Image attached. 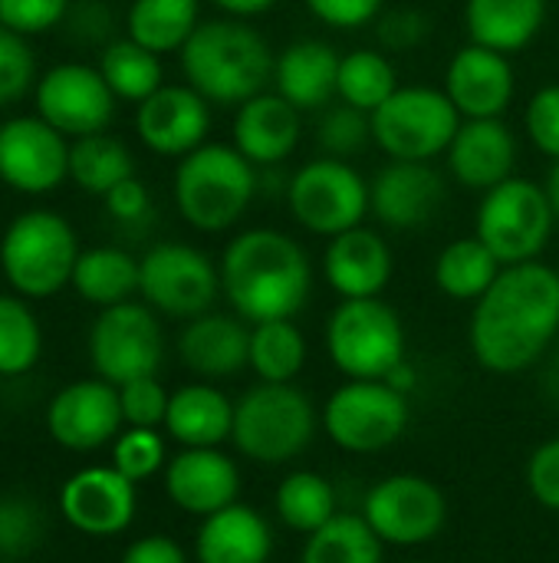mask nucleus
Segmentation results:
<instances>
[{
    "instance_id": "nucleus-1",
    "label": "nucleus",
    "mask_w": 559,
    "mask_h": 563,
    "mask_svg": "<svg viewBox=\"0 0 559 563\" xmlns=\"http://www.w3.org/2000/svg\"><path fill=\"white\" fill-rule=\"evenodd\" d=\"M559 333V271L544 261L511 264L474 303L468 343L497 376L530 369Z\"/></svg>"
},
{
    "instance_id": "nucleus-2",
    "label": "nucleus",
    "mask_w": 559,
    "mask_h": 563,
    "mask_svg": "<svg viewBox=\"0 0 559 563\" xmlns=\"http://www.w3.org/2000/svg\"><path fill=\"white\" fill-rule=\"evenodd\" d=\"M221 294L231 310L254 323L293 320L313 290V261L303 244L277 228L234 234L217 261Z\"/></svg>"
},
{
    "instance_id": "nucleus-3",
    "label": "nucleus",
    "mask_w": 559,
    "mask_h": 563,
    "mask_svg": "<svg viewBox=\"0 0 559 563\" xmlns=\"http://www.w3.org/2000/svg\"><path fill=\"white\" fill-rule=\"evenodd\" d=\"M273 59L277 53L250 20L224 13L201 20L178 53L185 82L221 109H237L264 92L273 82Z\"/></svg>"
},
{
    "instance_id": "nucleus-4",
    "label": "nucleus",
    "mask_w": 559,
    "mask_h": 563,
    "mask_svg": "<svg viewBox=\"0 0 559 563\" xmlns=\"http://www.w3.org/2000/svg\"><path fill=\"white\" fill-rule=\"evenodd\" d=\"M260 188L257 165L231 142H204L175 165L171 198L181 221L201 234H221L241 224Z\"/></svg>"
},
{
    "instance_id": "nucleus-5",
    "label": "nucleus",
    "mask_w": 559,
    "mask_h": 563,
    "mask_svg": "<svg viewBox=\"0 0 559 563\" xmlns=\"http://www.w3.org/2000/svg\"><path fill=\"white\" fill-rule=\"evenodd\" d=\"M79 254L76 228L49 208L20 211L0 234V274L26 300H46L66 290Z\"/></svg>"
},
{
    "instance_id": "nucleus-6",
    "label": "nucleus",
    "mask_w": 559,
    "mask_h": 563,
    "mask_svg": "<svg viewBox=\"0 0 559 563\" xmlns=\"http://www.w3.org/2000/svg\"><path fill=\"white\" fill-rule=\"evenodd\" d=\"M316 435V406L293 383H257L234 402V449L257 465H287Z\"/></svg>"
},
{
    "instance_id": "nucleus-7",
    "label": "nucleus",
    "mask_w": 559,
    "mask_h": 563,
    "mask_svg": "<svg viewBox=\"0 0 559 563\" xmlns=\"http://www.w3.org/2000/svg\"><path fill=\"white\" fill-rule=\"evenodd\" d=\"M287 208L303 231L329 241L372 214L369 178L349 158H310L287 181Z\"/></svg>"
},
{
    "instance_id": "nucleus-8",
    "label": "nucleus",
    "mask_w": 559,
    "mask_h": 563,
    "mask_svg": "<svg viewBox=\"0 0 559 563\" xmlns=\"http://www.w3.org/2000/svg\"><path fill=\"white\" fill-rule=\"evenodd\" d=\"M326 353L346 379H389L405 363L402 317L382 297L339 300L326 320Z\"/></svg>"
},
{
    "instance_id": "nucleus-9",
    "label": "nucleus",
    "mask_w": 559,
    "mask_h": 563,
    "mask_svg": "<svg viewBox=\"0 0 559 563\" xmlns=\"http://www.w3.org/2000/svg\"><path fill=\"white\" fill-rule=\"evenodd\" d=\"M557 228V211L540 181L514 175L481 195L474 234L497 254L504 267L540 261Z\"/></svg>"
},
{
    "instance_id": "nucleus-10",
    "label": "nucleus",
    "mask_w": 559,
    "mask_h": 563,
    "mask_svg": "<svg viewBox=\"0 0 559 563\" xmlns=\"http://www.w3.org/2000/svg\"><path fill=\"white\" fill-rule=\"evenodd\" d=\"M461 122L445 89L399 86L372 112V142L392 162H435L448 152Z\"/></svg>"
},
{
    "instance_id": "nucleus-11",
    "label": "nucleus",
    "mask_w": 559,
    "mask_h": 563,
    "mask_svg": "<svg viewBox=\"0 0 559 563\" xmlns=\"http://www.w3.org/2000/svg\"><path fill=\"white\" fill-rule=\"evenodd\" d=\"M138 297L161 317L194 320L221 297L217 264L194 244L161 241L138 257Z\"/></svg>"
},
{
    "instance_id": "nucleus-12",
    "label": "nucleus",
    "mask_w": 559,
    "mask_h": 563,
    "mask_svg": "<svg viewBox=\"0 0 559 563\" xmlns=\"http://www.w3.org/2000/svg\"><path fill=\"white\" fill-rule=\"evenodd\" d=\"M409 429V399L389 379H349L323 406V432L353 455L395 445Z\"/></svg>"
},
{
    "instance_id": "nucleus-13",
    "label": "nucleus",
    "mask_w": 559,
    "mask_h": 563,
    "mask_svg": "<svg viewBox=\"0 0 559 563\" xmlns=\"http://www.w3.org/2000/svg\"><path fill=\"white\" fill-rule=\"evenodd\" d=\"M165 360V333L158 313L142 300H125L99 310L89 327V363L99 379L125 386L142 376H158Z\"/></svg>"
},
{
    "instance_id": "nucleus-14",
    "label": "nucleus",
    "mask_w": 559,
    "mask_h": 563,
    "mask_svg": "<svg viewBox=\"0 0 559 563\" xmlns=\"http://www.w3.org/2000/svg\"><path fill=\"white\" fill-rule=\"evenodd\" d=\"M33 112L43 115L69 142L105 132L115 119V92L99 66L66 59L49 66L33 86Z\"/></svg>"
},
{
    "instance_id": "nucleus-15",
    "label": "nucleus",
    "mask_w": 559,
    "mask_h": 563,
    "mask_svg": "<svg viewBox=\"0 0 559 563\" xmlns=\"http://www.w3.org/2000/svg\"><path fill=\"white\" fill-rule=\"evenodd\" d=\"M362 518L382 544L418 548L441 534L448 521V501L441 488L422 475H389L369 488Z\"/></svg>"
},
{
    "instance_id": "nucleus-16",
    "label": "nucleus",
    "mask_w": 559,
    "mask_h": 563,
    "mask_svg": "<svg viewBox=\"0 0 559 563\" xmlns=\"http://www.w3.org/2000/svg\"><path fill=\"white\" fill-rule=\"evenodd\" d=\"M0 181L16 195H49L69 181V139L43 115H10L0 122Z\"/></svg>"
},
{
    "instance_id": "nucleus-17",
    "label": "nucleus",
    "mask_w": 559,
    "mask_h": 563,
    "mask_svg": "<svg viewBox=\"0 0 559 563\" xmlns=\"http://www.w3.org/2000/svg\"><path fill=\"white\" fill-rule=\"evenodd\" d=\"M125 419L119 386L105 379H76L63 386L46 406V429L56 445L69 452H96L119 439Z\"/></svg>"
},
{
    "instance_id": "nucleus-18",
    "label": "nucleus",
    "mask_w": 559,
    "mask_h": 563,
    "mask_svg": "<svg viewBox=\"0 0 559 563\" xmlns=\"http://www.w3.org/2000/svg\"><path fill=\"white\" fill-rule=\"evenodd\" d=\"M211 102L188 82H165L135 106L138 142L161 158H185L208 142Z\"/></svg>"
},
{
    "instance_id": "nucleus-19",
    "label": "nucleus",
    "mask_w": 559,
    "mask_h": 563,
    "mask_svg": "<svg viewBox=\"0 0 559 563\" xmlns=\"http://www.w3.org/2000/svg\"><path fill=\"white\" fill-rule=\"evenodd\" d=\"M441 89L461 119H504L517 92V73L507 53L468 40L448 59Z\"/></svg>"
},
{
    "instance_id": "nucleus-20",
    "label": "nucleus",
    "mask_w": 559,
    "mask_h": 563,
    "mask_svg": "<svg viewBox=\"0 0 559 563\" xmlns=\"http://www.w3.org/2000/svg\"><path fill=\"white\" fill-rule=\"evenodd\" d=\"M138 508L135 482H128L119 468H82L59 488V515L89 538H115L122 534Z\"/></svg>"
},
{
    "instance_id": "nucleus-21",
    "label": "nucleus",
    "mask_w": 559,
    "mask_h": 563,
    "mask_svg": "<svg viewBox=\"0 0 559 563\" xmlns=\"http://www.w3.org/2000/svg\"><path fill=\"white\" fill-rule=\"evenodd\" d=\"M372 218L392 231H415L438 218L445 178L432 162H385L369 181Z\"/></svg>"
},
{
    "instance_id": "nucleus-22",
    "label": "nucleus",
    "mask_w": 559,
    "mask_h": 563,
    "mask_svg": "<svg viewBox=\"0 0 559 563\" xmlns=\"http://www.w3.org/2000/svg\"><path fill=\"white\" fill-rule=\"evenodd\" d=\"M521 145L504 119H465L445 152L451 178L465 191H491L517 175Z\"/></svg>"
},
{
    "instance_id": "nucleus-23",
    "label": "nucleus",
    "mask_w": 559,
    "mask_h": 563,
    "mask_svg": "<svg viewBox=\"0 0 559 563\" xmlns=\"http://www.w3.org/2000/svg\"><path fill=\"white\" fill-rule=\"evenodd\" d=\"M303 139V112L280 92L264 89L234 109L231 145L257 168L283 165Z\"/></svg>"
},
{
    "instance_id": "nucleus-24",
    "label": "nucleus",
    "mask_w": 559,
    "mask_h": 563,
    "mask_svg": "<svg viewBox=\"0 0 559 563\" xmlns=\"http://www.w3.org/2000/svg\"><path fill=\"white\" fill-rule=\"evenodd\" d=\"M165 495L185 515H217L241 495L237 462L221 449H181L165 465Z\"/></svg>"
},
{
    "instance_id": "nucleus-25",
    "label": "nucleus",
    "mask_w": 559,
    "mask_h": 563,
    "mask_svg": "<svg viewBox=\"0 0 559 563\" xmlns=\"http://www.w3.org/2000/svg\"><path fill=\"white\" fill-rule=\"evenodd\" d=\"M392 271L395 257L389 241L366 224L329 238L323 251V277L339 300L382 297L392 280Z\"/></svg>"
},
{
    "instance_id": "nucleus-26",
    "label": "nucleus",
    "mask_w": 559,
    "mask_h": 563,
    "mask_svg": "<svg viewBox=\"0 0 559 563\" xmlns=\"http://www.w3.org/2000/svg\"><path fill=\"white\" fill-rule=\"evenodd\" d=\"M181 363L201 379H227L250 363V323L237 313H201L178 336Z\"/></svg>"
},
{
    "instance_id": "nucleus-27",
    "label": "nucleus",
    "mask_w": 559,
    "mask_h": 563,
    "mask_svg": "<svg viewBox=\"0 0 559 563\" xmlns=\"http://www.w3.org/2000/svg\"><path fill=\"white\" fill-rule=\"evenodd\" d=\"M339 59L343 56L326 40H293L273 59V92L300 112H323L336 99Z\"/></svg>"
},
{
    "instance_id": "nucleus-28",
    "label": "nucleus",
    "mask_w": 559,
    "mask_h": 563,
    "mask_svg": "<svg viewBox=\"0 0 559 563\" xmlns=\"http://www.w3.org/2000/svg\"><path fill=\"white\" fill-rule=\"evenodd\" d=\"M273 554V534L260 511L234 501L231 508L201 518L194 538L198 563H267Z\"/></svg>"
},
{
    "instance_id": "nucleus-29",
    "label": "nucleus",
    "mask_w": 559,
    "mask_h": 563,
    "mask_svg": "<svg viewBox=\"0 0 559 563\" xmlns=\"http://www.w3.org/2000/svg\"><path fill=\"white\" fill-rule=\"evenodd\" d=\"M161 429L181 449H217L234 432V402L211 383H188L171 393Z\"/></svg>"
},
{
    "instance_id": "nucleus-30",
    "label": "nucleus",
    "mask_w": 559,
    "mask_h": 563,
    "mask_svg": "<svg viewBox=\"0 0 559 563\" xmlns=\"http://www.w3.org/2000/svg\"><path fill=\"white\" fill-rule=\"evenodd\" d=\"M547 10L550 0H465V30L471 43L514 56L540 36Z\"/></svg>"
},
{
    "instance_id": "nucleus-31",
    "label": "nucleus",
    "mask_w": 559,
    "mask_h": 563,
    "mask_svg": "<svg viewBox=\"0 0 559 563\" xmlns=\"http://www.w3.org/2000/svg\"><path fill=\"white\" fill-rule=\"evenodd\" d=\"M501 271L504 264L497 261V254L478 234H468L445 244L435 257V287L451 300L478 303L501 277Z\"/></svg>"
},
{
    "instance_id": "nucleus-32",
    "label": "nucleus",
    "mask_w": 559,
    "mask_h": 563,
    "mask_svg": "<svg viewBox=\"0 0 559 563\" xmlns=\"http://www.w3.org/2000/svg\"><path fill=\"white\" fill-rule=\"evenodd\" d=\"M69 287L99 310L125 303L138 294V257L112 244L86 247L76 261Z\"/></svg>"
},
{
    "instance_id": "nucleus-33",
    "label": "nucleus",
    "mask_w": 559,
    "mask_h": 563,
    "mask_svg": "<svg viewBox=\"0 0 559 563\" xmlns=\"http://www.w3.org/2000/svg\"><path fill=\"white\" fill-rule=\"evenodd\" d=\"M204 0H132L125 10V36L165 56L181 53L201 23Z\"/></svg>"
},
{
    "instance_id": "nucleus-34",
    "label": "nucleus",
    "mask_w": 559,
    "mask_h": 563,
    "mask_svg": "<svg viewBox=\"0 0 559 563\" xmlns=\"http://www.w3.org/2000/svg\"><path fill=\"white\" fill-rule=\"evenodd\" d=\"M132 175H135V158L122 139L109 132H96L69 142V181L79 191L92 198H105L115 185H122Z\"/></svg>"
},
{
    "instance_id": "nucleus-35",
    "label": "nucleus",
    "mask_w": 559,
    "mask_h": 563,
    "mask_svg": "<svg viewBox=\"0 0 559 563\" xmlns=\"http://www.w3.org/2000/svg\"><path fill=\"white\" fill-rule=\"evenodd\" d=\"M99 73L105 76L109 89L115 92V99L138 106L142 99H148L155 89L165 86V66L161 56L145 49L142 43L122 36L112 40L102 53H99Z\"/></svg>"
},
{
    "instance_id": "nucleus-36",
    "label": "nucleus",
    "mask_w": 559,
    "mask_h": 563,
    "mask_svg": "<svg viewBox=\"0 0 559 563\" xmlns=\"http://www.w3.org/2000/svg\"><path fill=\"white\" fill-rule=\"evenodd\" d=\"M399 86H402L399 69L385 49L359 46L339 59V79H336V99L339 102H349V106L372 115Z\"/></svg>"
},
{
    "instance_id": "nucleus-37",
    "label": "nucleus",
    "mask_w": 559,
    "mask_h": 563,
    "mask_svg": "<svg viewBox=\"0 0 559 563\" xmlns=\"http://www.w3.org/2000/svg\"><path fill=\"white\" fill-rule=\"evenodd\" d=\"M260 383H293L306 366V336L293 320L250 327V363Z\"/></svg>"
},
{
    "instance_id": "nucleus-38",
    "label": "nucleus",
    "mask_w": 559,
    "mask_h": 563,
    "mask_svg": "<svg viewBox=\"0 0 559 563\" xmlns=\"http://www.w3.org/2000/svg\"><path fill=\"white\" fill-rule=\"evenodd\" d=\"M300 563H382V541L362 515H336L306 538Z\"/></svg>"
},
{
    "instance_id": "nucleus-39",
    "label": "nucleus",
    "mask_w": 559,
    "mask_h": 563,
    "mask_svg": "<svg viewBox=\"0 0 559 563\" xmlns=\"http://www.w3.org/2000/svg\"><path fill=\"white\" fill-rule=\"evenodd\" d=\"M273 508H277V518L290 531L306 534V538L339 515L336 511L333 485L323 475H316V472H293V475H287L280 482V488H277Z\"/></svg>"
},
{
    "instance_id": "nucleus-40",
    "label": "nucleus",
    "mask_w": 559,
    "mask_h": 563,
    "mask_svg": "<svg viewBox=\"0 0 559 563\" xmlns=\"http://www.w3.org/2000/svg\"><path fill=\"white\" fill-rule=\"evenodd\" d=\"M43 356V327L26 297L0 294V376H23Z\"/></svg>"
},
{
    "instance_id": "nucleus-41",
    "label": "nucleus",
    "mask_w": 559,
    "mask_h": 563,
    "mask_svg": "<svg viewBox=\"0 0 559 563\" xmlns=\"http://www.w3.org/2000/svg\"><path fill=\"white\" fill-rule=\"evenodd\" d=\"M46 538V511L30 495L0 498V558H26Z\"/></svg>"
},
{
    "instance_id": "nucleus-42",
    "label": "nucleus",
    "mask_w": 559,
    "mask_h": 563,
    "mask_svg": "<svg viewBox=\"0 0 559 563\" xmlns=\"http://www.w3.org/2000/svg\"><path fill=\"white\" fill-rule=\"evenodd\" d=\"M316 142L323 155L333 158H353L372 142V115L349 106V102H329L320 112L316 122Z\"/></svg>"
},
{
    "instance_id": "nucleus-43",
    "label": "nucleus",
    "mask_w": 559,
    "mask_h": 563,
    "mask_svg": "<svg viewBox=\"0 0 559 563\" xmlns=\"http://www.w3.org/2000/svg\"><path fill=\"white\" fill-rule=\"evenodd\" d=\"M165 465H168V455H165V439L158 435V429L125 426L119 439L112 442V468H119L135 485L158 475Z\"/></svg>"
},
{
    "instance_id": "nucleus-44",
    "label": "nucleus",
    "mask_w": 559,
    "mask_h": 563,
    "mask_svg": "<svg viewBox=\"0 0 559 563\" xmlns=\"http://www.w3.org/2000/svg\"><path fill=\"white\" fill-rule=\"evenodd\" d=\"M36 53L26 36L0 26V109H10L36 86Z\"/></svg>"
},
{
    "instance_id": "nucleus-45",
    "label": "nucleus",
    "mask_w": 559,
    "mask_h": 563,
    "mask_svg": "<svg viewBox=\"0 0 559 563\" xmlns=\"http://www.w3.org/2000/svg\"><path fill=\"white\" fill-rule=\"evenodd\" d=\"M119 402H122L125 426L158 429V426H165L171 393L158 383V376H142V379H132V383L119 386Z\"/></svg>"
},
{
    "instance_id": "nucleus-46",
    "label": "nucleus",
    "mask_w": 559,
    "mask_h": 563,
    "mask_svg": "<svg viewBox=\"0 0 559 563\" xmlns=\"http://www.w3.org/2000/svg\"><path fill=\"white\" fill-rule=\"evenodd\" d=\"M524 132L544 158L559 162V82H547L530 96L524 109Z\"/></svg>"
},
{
    "instance_id": "nucleus-47",
    "label": "nucleus",
    "mask_w": 559,
    "mask_h": 563,
    "mask_svg": "<svg viewBox=\"0 0 559 563\" xmlns=\"http://www.w3.org/2000/svg\"><path fill=\"white\" fill-rule=\"evenodd\" d=\"M69 13V0H0V26L20 36H40L59 26Z\"/></svg>"
},
{
    "instance_id": "nucleus-48",
    "label": "nucleus",
    "mask_w": 559,
    "mask_h": 563,
    "mask_svg": "<svg viewBox=\"0 0 559 563\" xmlns=\"http://www.w3.org/2000/svg\"><path fill=\"white\" fill-rule=\"evenodd\" d=\"M303 7L329 30H362L382 16L385 0H303Z\"/></svg>"
},
{
    "instance_id": "nucleus-49",
    "label": "nucleus",
    "mask_w": 559,
    "mask_h": 563,
    "mask_svg": "<svg viewBox=\"0 0 559 563\" xmlns=\"http://www.w3.org/2000/svg\"><path fill=\"white\" fill-rule=\"evenodd\" d=\"M376 23H379V43L389 53L415 49L432 33V20L422 10H412V7L392 10V13L379 16Z\"/></svg>"
},
{
    "instance_id": "nucleus-50",
    "label": "nucleus",
    "mask_w": 559,
    "mask_h": 563,
    "mask_svg": "<svg viewBox=\"0 0 559 563\" xmlns=\"http://www.w3.org/2000/svg\"><path fill=\"white\" fill-rule=\"evenodd\" d=\"M527 488L547 511H559V439L544 442L527 462Z\"/></svg>"
},
{
    "instance_id": "nucleus-51",
    "label": "nucleus",
    "mask_w": 559,
    "mask_h": 563,
    "mask_svg": "<svg viewBox=\"0 0 559 563\" xmlns=\"http://www.w3.org/2000/svg\"><path fill=\"white\" fill-rule=\"evenodd\" d=\"M102 201H105L109 218L119 221V224H138L152 211V195H148V188H145V181L138 175H132L122 185H115Z\"/></svg>"
},
{
    "instance_id": "nucleus-52",
    "label": "nucleus",
    "mask_w": 559,
    "mask_h": 563,
    "mask_svg": "<svg viewBox=\"0 0 559 563\" xmlns=\"http://www.w3.org/2000/svg\"><path fill=\"white\" fill-rule=\"evenodd\" d=\"M122 563H188V554L168 534H148V538H138L135 544H128V551L122 554Z\"/></svg>"
},
{
    "instance_id": "nucleus-53",
    "label": "nucleus",
    "mask_w": 559,
    "mask_h": 563,
    "mask_svg": "<svg viewBox=\"0 0 559 563\" xmlns=\"http://www.w3.org/2000/svg\"><path fill=\"white\" fill-rule=\"evenodd\" d=\"M214 10H221L224 16H241V20H254L267 10H273L280 0H204Z\"/></svg>"
},
{
    "instance_id": "nucleus-54",
    "label": "nucleus",
    "mask_w": 559,
    "mask_h": 563,
    "mask_svg": "<svg viewBox=\"0 0 559 563\" xmlns=\"http://www.w3.org/2000/svg\"><path fill=\"white\" fill-rule=\"evenodd\" d=\"M544 188H547V195H550V205H554V211H557V221H559V162H554V165H550Z\"/></svg>"
},
{
    "instance_id": "nucleus-55",
    "label": "nucleus",
    "mask_w": 559,
    "mask_h": 563,
    "mask_svg": "<svg viewBox=\"0 0 559 563\" xmlns=\"http://www.w3.org/2000/svg\"><path fill=\"white\" fill-rule=\"evenodd\" d=\"M412 563H422V561H412Z\"/></svg>"
}]
</instances>
